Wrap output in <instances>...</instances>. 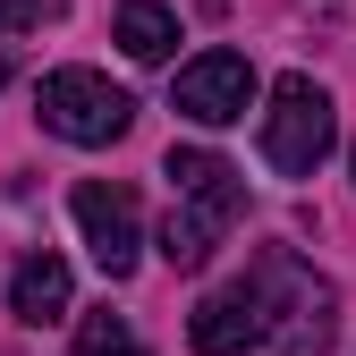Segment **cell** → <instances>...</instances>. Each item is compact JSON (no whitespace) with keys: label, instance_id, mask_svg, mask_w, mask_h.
<instances>
[{"label":"cell","instance_id":"obj_5","mask_svg":"<svg viewBox=\"0 0 356 356\" xmlns=\"http://www.w3.org/2000/svg\"><path fill=\"white\" fill-rule=\"evenodd\" d=\"M254 94H263V85H254L246 51H204V60L178 68V85H170L178 119H195V127H238L254 111Z\"/></svg>","mask_w":356,"mask_h":356},{"label":"cell","instance_id":"obj_12","mask_svg":"<svg viewBox=\"0 0 356 356\" xmlns=\"http://www.w3.org/2000/svg\"><path fill=\"white\" fill-rule=\"evenodd\" d=\"M42 17H60V0H0V34H34Z\"/></svg>","mask_w":356,"mask_h":356},{"label":"cell","instance_id":"obj_3","mask_svg":"<svg viewBox=\"0 0 356 356\" xmlns=\"http://www.w3.org/2000/svg\"><path fill=\"white\" fill-rule=\"evenodd\" d=\"M34 111H42V127L68 136V145H119L127 119H136L127 85H111L102 68H51L42 94H34Z\"/></svg>","mask_w":356,"mask_h":356},{"label":"cell","instance_id":"obj_7","mask_svg":"<svg viewBox=\"0 0 356 356\" xmlns=\"http://www.w3.org/2000/svg\"><path fill=\"white\" fill-rule=\"evenodd\" d=\"M229 220H238V204H187V195H178L170 220H161V263H170V272H204Z\"/></svg>","mask_w":356,"mask_h":356},{"label":"cell","instance_id":"obj_8","mask_svg":"<svg viewBox=\"0 0 356 356\" xmlns=\"http://www.w3.org/2000/svg\"><path fill=\"white\" fill-rule=\"evenodd\" d=\"M68 297H76V289H68V263H60V254H26L17 272H9V314H17V323H60Z\"/></svg>","mask_w":356,"mask_h":356},{"label":"cell","instance_id":"obj_4","mask_svg":"<svg viewBox=\"0 0 356 356\" xmlns=\"http://www.w3.org/2000/svg\"><path fill=\"white\" fill-rule=\"evenodd\" d=\"M68 212H76V229H85V246H94V263L111 280H127L136 272V254H145V212H136V187H119V178H85V187L68 195Z\"/></svg>","mask_w":356,"mask_h":356},{"label":"cell","instance_id":"obj_6","mask_svg":"<svg viewBox=\"0 0 356 356\" xmlns=\"http://www.w3.org/2000/svg\"><path fill=\"white\" fill-rule=\"evenodd\" d=\"M254 339H272V323H263V305H254L246 289L204 297V305H195V323H187V348H195V356H246Z\"/></svg>","mask_w":356,"mask_h":356},{"label":"cell","instance_id":"obj_1","mask_svg":"<svg viewBox=\"0 0 356 356\" xmlns=\"http://www.w3.org/2000/svg\"><path fill=\"white\" fill-rule=\"evenodd\" d=\"M331 145H339V111H331V94H323L305 68L280 76V85H272V111H263V161H272L280 178H314Z\"/></svg>","mask_w":356,"mask_h":356},{"label":"cell","instance_id":"obj_11","mask_svg":"<svg viewBox=\"0 0 356 356\" xmlns=\"http://www.w3.org/2000/svg\"><path fill=\"white\" fill-rule=\"evenodd\" d=\"M127 348H136V339H127L119 314H85L76 323V356H127Z\"/></svg>","mask_w":356,"mask_h":356},{"label":"cell","instance_id":"obj_9","mask_svg":"<svg viewBox=\"0 0 356 356\" xmlns=\"http://www.w3.org/2000/svg\"><path fill=\"white\" fill-rule=\"evenodd\" d=\"M170 187L187 195V204H238L246 212V187H238V170L220 161V153H204V145H170Z\"/></svg>","mask_w":356,"mask_h":356},{"label":"cell","instance_id":"obj_13","mask_svg":"<svg viewBox=\"0 0 356 356\" xmlns=\"http://www.w3.org/2000/svg\"><path fill=\"white\" fill-rule=\"evenodd\" d=\"M348 170H356V145H348Z\"/></svg>","mask_w":356,"mask_h":356},{"label":"cell","instance_id":"obj_2","mask_svg":"<svg viewBox=\"0 0 356 356\" xmlns=\"http://www.w3.org/2000/svg\"><path fill=\"white\" fill-rule=\"evenodd\" d=\"M246 297L263 305V323H280V356H323L331 331H339L331 289H323L314 272H297L289 254H263V263H254V280H246Z\"/></svg>","mask_w":356,"mask_h":356},{"label":"cell","instance_id":"obj_10","mask_svg":"<svg viewBox=\"0 0 356 356\" xmlns=\"http://www.w3.org/2000/svg\"><path fill=\"white\" fill-rule=\"evenodd\" d=\"M111 42H119L127 60H170V51H178V17L161 9V0H119Z\"/></svg>","mask_w":356,"mask_h":356},{"label":"cell","instance_id":"obj_14","mask_svg":"<svg viewBox=\"0 0 356 356\" xmlns=\"http://www.w3.org/2000/svg\"><path fill=\"white\" fill-rule=\"evenodd\" d=\"M127 356H145V348H127Z\"/></svg>","mask_w":356,"mask_h":356}]
</instances>
